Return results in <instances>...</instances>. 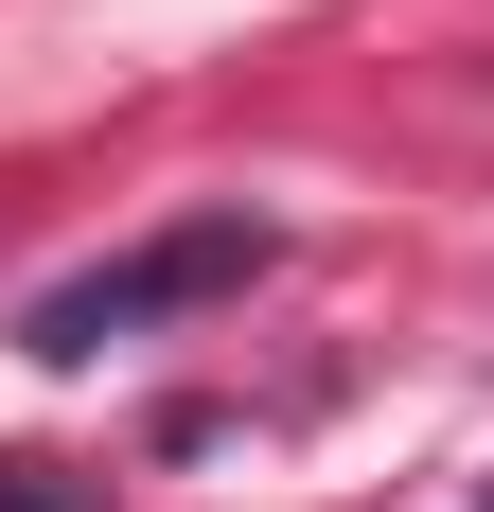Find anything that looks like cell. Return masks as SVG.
Returning a JSON list of instances; mask_svg holds the SVG:
<instances>
[{"instance_id": "6da1fadb", "label": "cell", "mask_w": 494, "mask_h": 512, "mask_svg": "<svg viewBox=\"0 0 494 512\" xmlns=\"http://www.w3.org/2000/svg\"><path fill=\"white\" fill-rule=\"evenodd\" d=\"M265 212H177V230H142V248H106V265H71L36 318H18V354H106V336H142V318H195V301H230V283H265Z\"/></svg>"}, {"instance_id": "7a4b0ae2", "label": "cell", "mask_w": 494, "mask_h": 512, "mask_svg": "<svg viewBox=\"0 0 494 512\" xmlns=\"http://www.w3.org/2000/svg\"><path fill=\"white\" fill-rule=\"evenodd\" d=\"M0 512H106L89 477H53V460H0Z\"/></svg>"}]
</instances>
